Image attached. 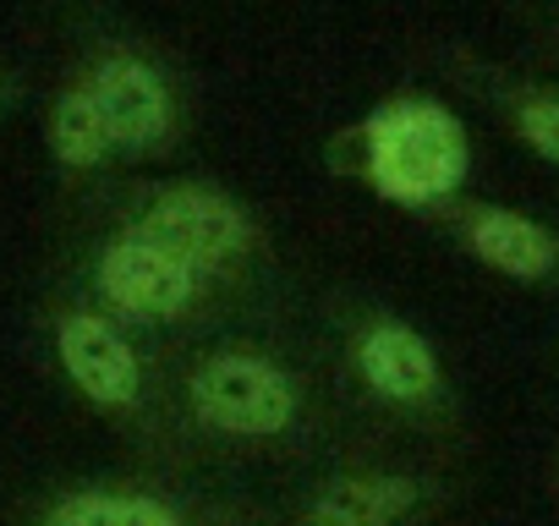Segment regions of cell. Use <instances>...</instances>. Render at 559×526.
I'll return each instance as SVG.
<instances>
[{
  "label": "cell",
  "instance_id": "4",
  "mask_svg": "<svg viewBox=\"0 0 559 526\" xmlns=\"http://www.w3.org/2000/svg\"><path fill=\"white\" fill-rule=\"evenodd\" d=\"M99 291L132 319H176L198 297V275L148 236L127 230L99 258Z\"/></svg>",
  "mask_w": 559,
  "mask_h": 526
},
{
  "label": "cell",
  "instance_id": "9",
  "mask_svg": "<svg viewBox=\"0 0 559 526\" xmlns=\"http://www.w3.org/2000/svg\"><path fill=\"white\" fill-rule=\"evenodd\" d=\"M412 504V477H341L308 504V526H395Z\"/></svg>",
  "mask_w": 559,
  "mask_h": 526
},
{
  "label": "cell",
  "instance_id": "10",
  "mask_svg": "<svg viewBox=\"0 0 559 526\" xmlns=\"http://www.w3.org/2000/svg\"><path fill=\"white\" fill-rule=\"evenodd\" d=\"M45 526H181V515L148 493H67Z\"/></svg>",
  "mask_w": 559,
  "mask_h": 526
},
{
  "label": "cell",
  "instance_id": "12",
  "mask_svg": "<svg viewBox=\"0 0 559 526\" xmlns=\"http://www.w3.org/2000/svg\"><path fill=\"white\" fill-rule=\"evenodd\" d=\"M515 127H521V138H526L537 154H548V159L559 165V99H554V94L526 99V105L515 110Z\"/></svg>",
  "mask_w": 559,
  "mask_h": 526
},
{
  "label": "cell",
  "instance_id": "1",
  "mask_svg": "<svg viewBox=\"0 0 559 526\" xmlns=\"http://www.w3.org/2000/svg\"><path fill=\"white\" fill-rule=\"evenodd\" d=\"M368 181L390 203H433L466 176V132L433 99H390L362 127Z\"/></svg>",
  "mask_w": 559,
  "mask_h": 526
},
{
  "label": "cell",
  "instance_id": "6",
  "mask_svg": "<svg viewBox=\"0 0 559 526\" xmlns=\"http://www.w3.org/2000/svg\"><path fill=\"white\" fill-rule=\"evenodd\" d=\"M88 94L110 127V143L116 148H148L170 132V94H165V77L138 61V56H110L94 67L88 77Z\"/></svg>",
  "mask_w": 559,
  "mask_h": 526
},
{
  "label": "cell",
  "instance_id": "5",
  "mask_svg": "<svg viewBox=\"0 0 559 526\" xmlns=\"http://www.w3.org/2000/svg\"><path fill=\"white\" fill-rule=\"evenodd\" d=\"M56 351H61L67 379H72L88 401H99V406H132V401H138V390H143L138 351H132L127 335H121L116 324H105L99 313H72V319H61Z\"/></svg>",
  "mask_w": 559,
  "mask_h": 526
},
{
  "label": "cell",
  "instance_id": "8",
  "mask_svg": "<svg viewBox=\"0 0 559 526\" xmlns=\"http://www.w3.org/2000/svg\"><path fill=\"white\" fill-rule=\"evenodd\" d=\"M466 241L483 263H493L499 275H515V280L548 275L554 258H559V241L515 208H472L466 214Z\"/></svg>",
  "mask_w": 559,
  "mask_h": 526
},
{
  "label": "cell",
  "instance_id": "3",
  "mask_svg": "<svg viewBox=\"0 0 559 526\" xmlns=\"http://www.w3.org/2000/svg\"><path fill=\"white\" fill-rule=\"evenodd\" d=\"M138 236H148L154 247H165L198 275V270H219V263L247 252L252 219L236 198L214 187H170L148 203V214L138 219Z\"/></svg>",
  "mask_w": 559,
  "mask_h": 526
},
{
  "label": "cell",
  "instance_id": "11",
  "mask_svg": "<svg viewBox=\"0 0 559 526\" xmlns=\"http://www.w3.org/2000/svg\"><path fill=\"white\" fill-rule=\"evenodd\" d=\"M50 148H56V159L72 165V170H88V165H99V159L116 148V143H110V127H105V116H99V105H94L88 88H72V94L56 99Z\"/></svg>",
  "mask_w": 559,
  "mask_h": 526
},
{
  "label": "cell",
  "instance_id": "2",
  "mask_svg": "<svg viewBox=\"0 0 559 526\" xmlns=\"http://www.w3.org/2000/svg\"><path fill=\"white\" fill-rule=\"evenodd\" d=\"M192 406L209 428L241 433V439H269L286 433L297 417V384L286 368H274L269 357H209L192 373Z\"/></svg>",
  "mask_w": 559,
  "mask_h": 526
},
{
  "label": "cell",
  "instance_id": "7",
  "mask_svg": "<svg viewBox=\"0 0 559 526\" xmlns=\"http://www.w3.org/2000/svg\"><path fill=\"white\" fill-rule=\"evenodd\" d=\"M357 373L390 401H428L439 390V357L406 324H373L357 340Z\"/></svg>",
  "mask_w": 559,
  "mask_h": 526
}]
</instances>
